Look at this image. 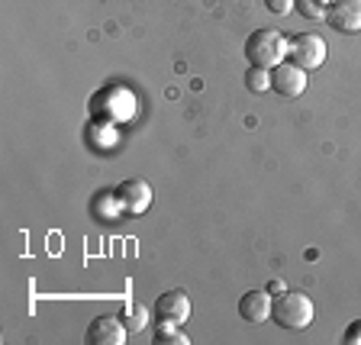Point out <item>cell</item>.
<instances>
[{"mask_svg":"<svg viewBox=\"0 0 361 345\" xmlns=\"http://www.w3.org/2000/svg\"><path fill=\"white\" fill-rule=\"evenodd\" d=\"M313 301L303 291H284L271 301V320L281 329H307L313 323Z\"/></svg>","mask_w":361,"mask_h":345,"instance_id":"cell-1","label":"cell"},{"mask_svg":"<svg viewBox=\"0 0 361 345\" xmlns=\"http://www.w3.org/2000/svg\"><path fill=\"white\" fill-rule=\"evenodd\" d=\"M287 55V39L281 36L278 30H271V26H262V30L248 32L245 39V59L258 68H274L281 65Z\"/></svg>","mask_w":361,"mask_h":345,"instance_id":"cell-2","label":"cell"},{"mask_svg":"<svg viewBox=\"0 0 361 345\" xmlns=\"http://www.w3.org/2000/svg\"><path fill=\"white\" fill-rule=\"evenodd\" d=\"M326 42L323 36H316V32H300V36H293L287 42V59L293 65H300L303 71H316V68L326 61Z\"/></svg>","mask_w":361,"mask_h":345,"instance_id":"cell-3","label":"cell"},{"mask_svg":"<svg viewBox=\"0 0 361 345\" xmlns=\"http://www.w3.org/2000/svg\"><path fill=\"white\" fill-rule=\"evenodd\" d=\"M113 197L120 203V210L129 213V217H139V213H145L152 207V188H149V181H142V178L120 181V188H116Z\"/></svg>","mask_w":361,"mask_h":345,"instance_id":"cell-4","label":"cell"},{"mask_svg":"<svg viewBox=\"0 0 361 345\" xmlns=\"http://www.w3.org/2000/svg\"><path fill=\"white\" fill-rule=\"evenodd\" d=\"M271 90L278 97H300L307 90V71L300 65H293L290 59L271 68Z\"/></svg>","mask_w":361,"mask_h":345,"instance_id":"cell-5","label":"cell"},{"mask_svg":"<svg viewBox=\"0 0 361 345\" xmlns=\"http://www.w3.org/2000/svg\"><path fill=\"white\" fill-rule=\"evenodd\" d=\"M326 23L345 36L361 32V0H332L326 7Z\"/></svg>","mask_w":361,"mask_h":345,"instance_id":"cell-6","label":"cell"},{"mask_svg":"<svg viewBox=\"0 0 361 345\" xmlns=\"http://www.w3.org/2000/svg\"><path fill=\"white\" fill-rule=\"evenodd\" d=\"M126 336H129V329H126V323H123L120 316H97V320H90V326H87V342L90 345H123L126 342Z\"/></svg>","mask_w":361,"mask_h":345,"instance_id":"cell-7","label":"cell"},{"mask_svg":"<svg viewBox=\"0 0 361 345\" xmlns=\"http://www.w3.org/2000/svg\"><path fill=\"white\" fill-rule=\"evenodd\" d=\"M155 316H158V323H178L180 326L190 316V297L184 291H165V293H158Z\"/></svg>","mask_w":361,"mask_h":345,"instance_id":"cell-8","label":"cell"},{"mask_svg":"<svg viewBox=\"0 0 361 345\" xmlns=\"http://www.w3.org/2000/svg\"><path fill=\"white\" fill-rule=\"evenodd\" d=\"M239 316L245 323H264L271 320V297L268 291H245L239 297Z\"/></svg>","mask_w":361,"mask_h":345,"instance_id":"cell-9","label":"cell"},{"mask_svg":"<svg viewBox=\"0 0 361 345\" xmlns=\"http://www.w3.org/2000/svg\"><path fill=\"white\" fill-rule=\"evenodd\" d=\"M120 320L126 323L129 332H142L145 326H149V310L142 307V303H126L120 313Z\"/></svg>","mask_w":361,"mask_h":345,"instance_id":"cell-10","label":"cell"},{"mask_svg":"<svg viewBox=\"0 0 361 345\" xmlns=\"http://www.w3.org/2000/svg\"><path fill=\"white\" fill-rule=\"evenodd\" d=\"M152 342H155V345H188L190 336L184 329H178V323H161Z\"/></svg>","mask_w":361,"mask_h":345,"instance_id":"cell-11","label":"cell"},{"mask_svg":"<svg viewBox=\"0 0 361 345\" xmlns=\"http://www.w3.org/2000/svg\"><path fill=\"white\" fill-rule=\"evenodd\" d=\"M245 87L252 90V94H264V90L271 87V68L252 65V68L245 71Z\"/></svg>","mask_w":361,"mask_h":345,"instance_id":"cell-12","label":"cell"},{"mask_svg":"<svg viewBox=\"0 0 361 345\" xmlns=\"http://www.w3.org/2000/svg\"><path fill=\"white\" fill-rule=\"evenodd\" d=\"M293 10L303 20H326V4L323 0H293Z\"/></svg>","mask_w":361,"mask_h":345,"instance_id":"cell-13","label":"cell"},{"mask_svg":"<svg viewBox=\"0 0 361 345\" xmlns=\"http://www.w3.org/2000/svg\"><path fill=\"white\" fill-rule=\"evenodd\" d=\"M342 339H345V345H361V320H355V323L345 329V336H342Z\"/></svg>","mask_w":361,"mask_h":345,"instance_id":"cell-14","label":"cell"},{"mask_svg":"<svg viewBox=\"0 0 361 345\" xmlns=\"http://www.w3.org/2000/svg\"><path fill=\"white\" fill-rule=\"evenodd\" d=\"M264 7L271 13H287V10H293V0H264Z\"/></svg>","mask_w":361,"mask_h":345,"instance_id":"cell-15","label":"cell"},{"mask_svg":"<svg viewBox=\"0 0 361 345\" xmlns=\"http://www.w3.org/2000/svg\"><path fill=\"white\" fill-rule=\"evenodd\" d=\"M323 4H326V7H329V4H332V0H323Z\"/></svg>","mask_w":361,"mask_h":345,"instance_id":"cell-16","label":"cell"}]
</instances>
